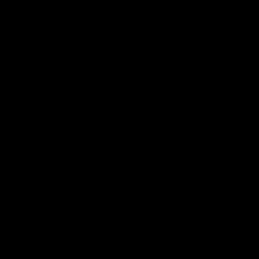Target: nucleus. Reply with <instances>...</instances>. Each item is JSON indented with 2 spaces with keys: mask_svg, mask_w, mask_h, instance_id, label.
<instances>
[]
</instances>
